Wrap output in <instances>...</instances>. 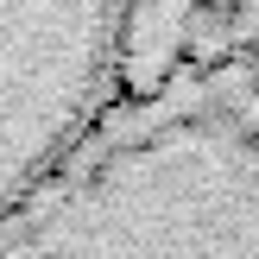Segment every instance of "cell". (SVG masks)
Here are the masks:
<instances>
[{
    "instance_id": "6da1fadb",
    "label": "cell",
    "mask_w": 259,
    "mask_h": 259,
    "mask_svg": "<svg viewBox=\"0 0 259 259\" xmlns=\"http://www.w3.org/2000/svg\"><path fill=\"white\" fill-rule=\"evenodd\" d=\"M0 259H259V95L196 76L126 101L0 222Z\"/></svg>"
},
{
    "instance_id": "7a4b0ae2",
    "label": "cell",
    "mask_w": 259,
    "mask_h": 259,
    "mask_svg": "<svg viewBox=\"0 0 259 259\" xmlns=\"http://www.w3.org/2000/svg\"><path fill=\"white\" fill-rule=\"evenodd\" d=\"M126 0H0V222L120 114Z\"/></svg>"
}]
</instances>
